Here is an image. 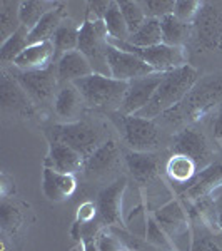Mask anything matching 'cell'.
<instances>
[{"mask_svg": "<svg viewBox=\"0 0 222 251\" xmlns=\"http://www.w3.org/2000/svg\"><path fill=\"white\" fill-rule=\"evenodd\" d=\"M92 74L94 69L80 50L67 52L57 60V79L60 82L74 84L75 80L89 77Z\"/></svg>", "mask_w": 222, "mask_h": 251, "instance_id": "obj_20", "label": "cell"}, {"mask_svg": "<svg viewBox=\"0 0 222 251\" xmlns=\"http://www.w3.org/2000/svg\"><path fill=\"white\" fill-rule=\"evenodd\" d=\"M97 248L99 251H126L129 250L126 243L120 240L111 229H102L97 236Z\"/></svg>", "mask_w": 222, "mask_h": 251, "instance_id": "obj_39", "label": "cell"}, {"mask_svg": "<svg viewBox=\"0 0 222 251\" xmlns=\"http://www.w3.org/2000/svg\"><path fill=\"white\" fill-rule=\"evenodd\" d=\"M191 251H221L219 246L216 243L209 241L207 238H194L192 240V246Z\"/></svg>", "mask_w": 222, "mask_h": 251, "instance_id": "obj_42", "label": "cell"}, {"mask_svg": "<svg viewBox=\"0 0 222 251\" xmlns=\"http://www.w3.org/2000/svg\"><path fill=\"white\" fill-rule=\"evenodd\" d=\"M84 97L74 84H66L54 97V111L59 117H75L80 112Z\"/></svg>", "mask_w": 222, "mask_h": 251, "instance_id": "obj_24", "label": "cell"}, {"mask_svg": "<svg viewBox=\"0 0 222 251\" xmlns=\"http://www.w3.org/2000/svg\"><path fill=\"white\" fill-rule=\"evenodd\" d=\"M29 47V30L20 27L12 37L2 42L0 47V60L2 62H14L15 59Z\"/></svg>", "mask_w": 222, "mask_h": 251, "instance_id": "obj_32", "label": "cell"}, {"mask_svg": "<svg viewBox=\"0 0 222 251\" xmlns=\"http://www.w3.org/2000/svg\"><path fill=\"white\" fill-rule=\"evenodd\" d=\"M127 84L129 82L112 79L109 75L92 74L89 77L75 80L74 86L82 94L86 106L92 109H117L119 111L127 92Z\"/></svg>", "mask_w": 222, "mask_h": 251, "instance_id": "obj_3", "label": "cell"}, {"mask_svg": "<svg viewBox=\"0 0 222 251\" xmlns=\"http://www.w3.org/2000/svg\"><path fill=\"white\" fill-rule=\"evenodd\" d=\"M200 5H202V2H199V0H176L174 15L182 22L192 25L200 10Z\"/></svg>", "mask_w": 222, "mask_h": 251, "instance_id": "obj_38", "label": "cell"}, {"mask_svg": "<svg viewBox=\"0 0 222 251\" xmlns=\"http://www.w3.org/2000/svg\"><path fill=\"white\" fill-rule=\"evenodd\" d=\"M0 184H2V196L7 198L10 193H14L15 186H14V179H10L7 174H2V179H0Z\"/></svg>", "mask_w": 222, "mask_h": 251, "instance_id": "obj_43", "label": "cell"}, {"mask_svg": "<svg viewBox=\"0 0 222 251\" xmlns=\"http://www.w3.org/2000/svg\"><path fill=\"white\" fill-rule=\"evenodd\" d=\"M19 5L20 2H14V0L0 2V40L2 42H5L22 27L19 19Z\"/></svg>", "mask_w": 222, "mask_h": 251, "instance_id": "obj_27", "label": "cell"}, {"mask_svg": "<svg viewBox=\"0 0 222 251\" xmlns=\"http://www.w3.org/2000/svg\"><path fill=\"white\" fill-rule=\"evenodd\" d=\"M111 2L106 0H95V2H89L87 3V20L90 22H97V20H104L106 17Z\"/></svg>", "mask_w": 222, "mask_h": 251, "instance_id": "obj_41", "label": "cell"}, {"mask_svg": "<svg viewBox=\"0 0 222 251\" xmlns=\"http://www.w3.org/2000/svg\"><path fill=\"white\" fill-rule=\"evenodd\" d=\"M212 216V225H216V228L222 229V203H217L211 211Z\"/></svg>", "mask_w": 222, "mask_h": 251, "instance_id": "obj_45", "label": "cell"}, {"mask_svg": "<svg viewBox=\"0 0 222 251\" xmlns=\"http://www.w3.org/2000/svg\"><path fill=\"white\" fill-rule=\"evenodd\" d=\"M129 44L134 47H154L162 44V30H160V20L159 19H147L144 25L140 27L135 34L129 37Z\"/></svg>", "mask_w": 222, "mask_h": 251, "instance_id": "obj_28", "label": "cell"}, {"mask_svg": "<svg viewBox=\"0 0 222 251\" xmlns=\"http://www.w3.org/2000/svg\"><path fill=\"white\" fill-rule=\"evenodd\" d=\"M50 131L54 141H60V143L70 146L72 149L80 152L86 159L102 144L97 129L92 127L86 121H72V123L55 124Z\"/></svg>", "mask_w": 222, "mask_h": 251, "instance_id": "obj_8", "label": "cell"}, {"mask_svg": "<svg viewBox=\"0 0 222 251\" xmlns=\"http://www.w3.org/2000/svg\"><path fill=\"white\" fill-rule=\"evenodd\" d=\"M55 59V49L52 42H42L29 46L17 59L14 60V67L23 72H37L50 69L52 60Z\"/></svg>", "mask_w": 222, "mask_h": 251, "instance_id": "obj_19", "label": "cell"}, {"mask_svg": "<svg viewBox=\"0 0 222 251\" xmlns=\"http://www.w3.org/2000/svg\"><path fill=\"white\" fill-rule=\"evenodd\" d=\"M147 221L149 216L144 211L142 206H135L131 209L129 216H124V225L127 226V229L137 238H145L147 233Z\"/></svg>", "mask_w": 222, "mask_h": 251, "instance_id": "obj_34", "label": "cell"}, {"mask_svg": "<svg viewBox=\"0 0 222 251\" xmlns=\"http://www.w3.org/2000/svg\"><path fill=\"white\" fill-rule=\"evenodd\" d=\"M50 9H47L45 2H37V0H22L19 5V19L23 29L32 30L42 20L44 15Z\"/></svg>", "mask_w": 222, "mask_h": 251, "instance_id": "obj_31", "label": "cell"}, {"mask_svg": "<svg viewBox=\"0 0 222 251\" xmlns=\"http://www.w3.org/2000/svg\"><path fill=\"white\" fill-rule=\"evenodd\" d=\"M160 30H162V44L172 47H182L189 34L192 32V25L171 14L160 19Z\"/></svg>", "mask_w": 222, "mask_h": 251, "instance_id": "obj_25", "label": "cell"}, {"mask_svg": "<svg viewBox=\"0 0 222 251\" xmlns=\"http://www.w3.org/2000/svg\"><path fill=\"white\" fill-rule=\"evenodd\" d=\"M154 220L157 225L164 229V233L172 241L176 251H182L180 240H184L185 234H189V223H187V213L184 206L180 204L179 200H171L160 208L154 211Z\"/></svg>", "mask_w": 222, "mask_h": 251, "instance_id": "obj_12", "label": "cell"}, {"mask_svg": "<svg viewBox=\"0 0 222 251\" xmlns=\"http://www.w3.org/2000/svg\"><path fill=\"white\" fill-rule=\"evenodd\" d=\"M0 102L3 109H9L12 112H19L23 116L34 114V102L27 92L20 87V84L12 77V74L2 71L0 77Z\"/></svg>", "mask_w": 222, "mask_h": 251, "instance_id": "obj_17", "label": "cell"}, {"mask_svg": "<svg viewBox=\"0 0 222 251\" xmlns=\"http://www.w3.org/2000/svg\"><path fill=\"white\" fill-rule=\"evenodd\" d=\"M44 166L57 173L74 174L75 176V173L86 166V157L75 149H72L70 146L52 139L50 144H48V152L45 156V161H44Z\"/></svg>", "mask_w": 222, "mask_h": 251, "instance_id": "obj_16", "label": "cell"}, {"mask_svg": "<svg viewBox=\"0 0 222 251\" xmlns=\"http://www.w3.org/2000/svg\"><path fill=\"white\" fill-rule=\"evenodd\" d=\"M197 173H199V169H197L196 163L191 157L182 154H171V157L167 159V164H165V174H167L172 184L182 186L180 191H184L192 183Z\"/></svg>", "mask_w": 222, "mask_h": 251, "instance_id": "obj_22", "label": "cell"}, {"mask_svg": "<svg viewBox=\"0 0 222 251\" xmlns=\"http://www.w3.org/2000/svg\"><path fill=\"white\" fill-rule=\"evenodd\" d=\"M109 42L114 47L120 49V50L135 54L149 67H152V71L160 72V74H167V72H172L176 69L187 66V57H185L184 47H172V46H165V44H159V46L154 47L140 49L131 46L129 42H119V40H111V39H109Z\"/></svg>", "mask_w": 222, "mask_h": 251, "instance_id": "obj_6", "label": "cell"}, {"mask_svg": "<svg viewBox=\"0 0 222 251\" xmlns=\"http://www.w3.org/2000/svg\"><path fill=\"white\" fill-rule=\"evenodd\" d=\"M62 15L64 12L60 9H50L42 20L29 32V46L42 42H50L57 29L62 25Z\"/></svg>", "mask_w": 222, "mask_h": 251, "instance_id": "obj_26", "label": "cell"}, {"mask_svg": "<svg viewBox=\"0 0 222 251\" xmlns=\"http://www.w3.org/2000/svg\"><path fill=\"white\" fill-rule=\"evenodd\" d=\"M126 251H134V250H131V248H129V250H126Z\"/></svg>", "mask_w": 222, "mask_h": 251, "instance_id": "obj_46", "label": "cell"}, {"mask_svg": "<svg viewBox=\"0 0 222 251\" xmlns=\"http://www.w3.org/2000/svg\"><path fill=\"white\" fill-rule=\"evenodd\" d=\"M212 132H214V137L217 141L222 139V109L217 112V116L214 117V123H212Z\"/></svg>", "mask_w": 222, "mask_h": 251, "instance_id": "obj_44", "label": "cell"}, {"mask_svg": "<svg viewBox=\"0 0 222 251\" xmlns=\"http://www.w3.org/2000/svg\"><path fill=\"white\" fill-rule=\"evenodd\" d=\"M109 34L104 20L90 22L86 20L79 27V47L77 50L86 55V59L90 62L94 74H102L111 77L109 71L107 54H109Z\"/></svg>", "mask_w": 222, "mask_h": 251, "instance_id": "obj_4", "label": "cell"}, {"mask_svg": "<svg viewBox=\"0 0 222 251\" xmlns=\"http://www.w3.org/2000/svg\"><path fill=\"white\" fill-rule=\"evenodd\" d=\"M119 157H120L119 146H117L115 141L109 139L106 143L100 144L99 148L87 157L84 169H86L89 174H102L114 168L115 163L119 161Z\"/></svg>", "mask_w": 222, "mask_h": 251, "instance_id": "obj_21", "label": "cell"}, {"mask_svg": "<svg viewBox=\"0 0 222 251\" xmlns=\"http://www.w3.org/2000/svg\"><path fill=\"white\" fill-rule=\"evenodd\" d=\"M164 79V74L160 72H152L144 77L134 79L127 84V92L124 96L122 106L117 112L126 116H134L137 112H140L147 106L154 97L157 87L160 86Z\"/></svg>", "mask_w": 222, "mask_h": 251, "instance_id": "obj_11", "label": "cell"}, {"mask_svg": "<svg viewBox=\"0 0 222 251\" xmlns=\"http://www.w3.org/2000/svg\"><path fill=\"white\" fill-rule=\"evenodd\" d=\"M127 191V179L119 177L97 194V211L102 226L114 228L124 225V198Z\"/></svg>", "mask_w": 222, "mask_h": 251, "instance_id": "obj_10", "label": "cell"}, {"mask_svg": "<svg viewBox=\"0 0 222 251\" xmlns=\"http://www.w3.org/2000/svg\"><path fill=\"white\" fill-rule=\"evenodd\" d=\"M192 34L199 47L205 50H222V5L202 2L196 20L192 22Z\"/></svg>", "mask_w": 222, "mask_h": 251, "instance_id": "obj_7", "label": "cell"}, {"mask_svg": "<svg viewBox=\"0 0 222 251\" xmlns=\"http://www.w3.org/2000/svg\"><path fill=\"white\" fill-rule=\"evenodd\" d=\"M172 154L187 156L196 163L197 169L202 171L214 163V152L207 139L200 131L194 127H184L172 136Z\"/></svg>", "mask_w": 222, "mask_h": 251, "instance_id": "obj_9", "label": "cell"}, {"mask_svg": "<svg viewBox=\"0 0 222 251\" xmlns=\"http://www.w3.org/2000/svg\"><path fill=\"white\" fill-rule=\"evenodd\" d=\"M140 5L147 19H162L165 15L174 14V0H140Z\"/></svg>", "mask_w": 222, "mask_h": 251, "instance_id": "obj_37", "label": "cell"}, {"mask_svg": "<svg viewBox=\"0 0 222 251\" xmlns=\"http://www.w3.org/2000/svg\"><path fill=\"white\" fill-rule=\"evenodd\" d=\"M145 241L151 243L155 248H165L167 251H176L172 241L169 240V236L164 233V229L157 225L154 216H149L147 221V233H145Z\"/></svg>", "mask_w": 222, "mask_h": 251, "instance_id": "obj_36", "label": "cell"}, {"mask_svg": "<svg viewBox=\"0 0 222 251\" xmlns=\"http://www.w3.org/2000/svg\"><path fill=\"white\" fill-rule=\"evenodd\" d=\"M75 189H77V181H75L74 174L57 173L44 166L42 191L48 201H54V203L66 201L75 193Z\"/></svg>", "mask_w": 222, "mask_h": 251, "instance_id": "obj_18", "label": "cell"}, {"mask_svg": "<svg viewBox=\"0 0 222 251\" xmlns=\"http://www.w3.org/2000/svg\"><path fill=\"white\" fill-rule=\"evenodd\" d=\"M222 100V80L221 79H204L199 80L192 91L184 97L179 106L169 109L162 114L169 123L179 124L184 121H197Z\"/></svg>", "mask_w": 222, "mask_h": 251, "instance_id": "obj_2", "label": "cell"}, {"mask_svg": "<svg viewBox=\"0 0 222 251\" xmlns=\"http://www.w3.org/2000/svg\"><path fill=\"white\" fill-rule=\"evenodd\" d=\"M117 3H119L120 12H122L124 19H126L129 34H135L144 25L145 20H147V15H145L140 2H135V0H119Z\"/></svg>", "mask_w": 222, "mask_h": 251, "instance_id": "obj_33", "label": "cell"}, {"mask_svg": "<svg viewBox=\"0 0 222 251\" xmlns=\"http://www.w3.org/2000/svg\"><path fill=\"white\" fill-rule=\"evenodd\" d=\"M219 188H222V163L214 161L211 166L197 173L192 183L180 191V198L187 200L189 203H200Z\"/></svg>", "mask_w": 222, "mask_h": 251, "instance_id": "obj_15", "label": "cell"}, {"mask_svg": "<svg viewBox=\"0 0 222 251\" xmlns=\"http://www.w3.org/2000/svg\"><path fill=\"white\" fill-rule=\"evenodd\" d=\"M0 223H2L3 231L15 233L22 225V213L19 211L17 206H14L9 201H3L0 206Z\"/></svg>", "mask_w": 222, "mask_h": 251, "instance_id": "obj_35", "label": "cell"}, {"mask_svg": "<svg viewBox=\"0 0 222 251\" xmlns=\"http://www.w3.org/2000/svg\"><path fill=\"white\" fill-rule=\"evenodd\" d=\"M197 82H199V72L191 64L176 69L172 72H167V74H164L162 82L157 87L151 102L134 116L145 117V119L160 117L169 109L179 106Z\"/></svg>", "mask_w": 222, "mask_h": 251, "instance_id": "obj_1", "label": "cell"}, {"mask_svg": "<svg viewBox=\"0 0 222 251\" xmlns=\"http://www.w3.org/2000/svg\"><path fill=\"white\" fill-rule=\"evenodd\" d=\"M126 163L129 171L134 174L139 183H152L157 176V159L152 152H134L126 154Z\"/></svg>", "mask_w": 222, "mask_h": 251, "instance_id": "obj_23", "label": "cell"}, {"mask_svg": "<svg viewBox=\"0 0 222 251\" xmlns=\"http://www.w3.org/2000/svg\"><path fill=\"white\" fill-rule=\"evenodd\" d=\"M55 49V57H62L64 54L72 50H77L79 47V29H75L70 24H64L59 27L57 32L50 40Z\"/></svg>", "mask_w": 222, "mask_h": 251, "instance_id": "obj_30", "label": "cell"}, {"mask_svg": "<svg viewBox=\"0 0 222 251\" xmlns=\"http://www.w3.org/2000/svg\"><path fill=\"white\" fill-rule=\"evenodd\" d=\"M219 143H221V146H222V139H219Z\"/></svg>", "mask_w": 222, "mask_h": 251, "instance_id": "obj_47", "label": "cell"}, {"mask_svg": "<svg viewBox=\"0 0 222 251\" xmlns=\"http://www.w3.org/2000/svg\"><path fill=\"white\" fill-rule=\"evenodd\" d=\"M104 24H106V29L109 34V39L111 40H119V42H129V29L126 19H124L122 12H120V7L117 2H111V7H109L106 17H104Z\"/></svg>", "mask_w": 222, "mask_h": 251, "instance_id": "obj_29", "label": "cell"}, {"mask_svg": "<svg viewBox=\"0 0 222 251\" xmlns=\"http://www.w3.org/2000/svg\"><path fill=\"white\" fill-rule=\"evenodd\" d=\"M107 62H109V71H111V77L122 80V82H131V80L144 77V75H149L154 72L152 67H149L135 54L120 50V49L114 47L112 44L109 46Z\"/></svg>", "mask_w": 222, "mask_h": 251, "instance_id": "obj_13", "label": "cell"}, {"mask_svg": "<svg viewBox=\"0 0 222 251\" xmlns=\"http://www.w3.org/2000/svg\"><path fill=\"white\" fill-rule=\"evenodd\" d=\"M12 77H14L20 84V87L27 92V96L30 97L32 102L35 104H44L54 96L55 86H57V74L54 75V72L50 69L47 71H37V72H23L14 67L12 71Z\"/></svg>", "mask_w": 222, "mask_h": 251, "instance_id": "obj_14", "label": "cell"}, {"mask_svg": "<svg viewBox=\"0 0 222 251\" xmlns=\"http://www.w3.org/2000/svg\"><path fill=\"white\" fill-rule=\"evenodd\" d=\"M99 220V211H97V204L92 201H86L79 206L77 209V223L80 225H89Z\"/></svg>", "mask_w": 222, "mask_h": 251, "instance_id": "obj_40", "label": "cell"}, {"mask_svg": "<svg viewBox=\"0 0 222 251\" xmlns=\"http://www.w3.org/2000/svg\"><path fill=\"white\" fill-rule=\"evenodd\" d=\"M114 123L119 127L126 144L134 152H151L157 148L160 141V132L154 119H145L139 116L117 114L112 116Z\"/></svg>", "mask_w": 222, "mask_h": 251, "instance_id": "obj_5", "label": "cell"}]
</instances>
